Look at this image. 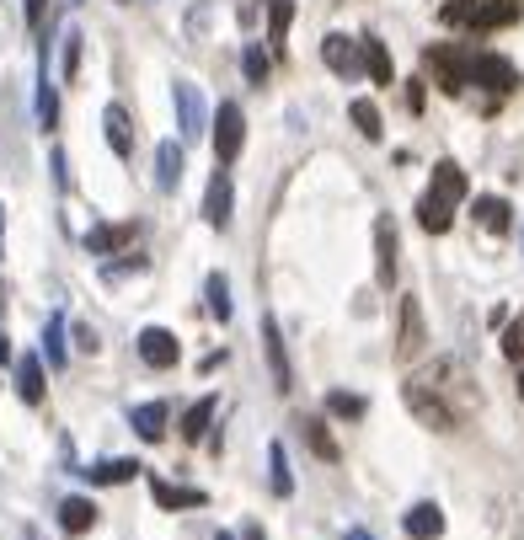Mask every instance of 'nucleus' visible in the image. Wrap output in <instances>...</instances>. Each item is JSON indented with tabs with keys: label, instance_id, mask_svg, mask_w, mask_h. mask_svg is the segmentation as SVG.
Masks as SVG:
<instances>
[{
	"label": "nucleus",
	"instance_id": "nucleus-1",
	"mask_svg": "<svg viewBox=\"0 0 524 540\" xmlns=\"http://www.w3.org/2000/svg\"><path fill=\"white\" fill-rule=\"evenodd\" d=\"M466 198V172H460L455 161H439L434 166V182H428V193L418 198V225L434 230V236H444L455 220V204Z\"/></svg>",
	"mask_w": 524,
	"mask_h": 540
},
{
	"label": "nucleus",
	"instance_id": "nucleus-2",
	"mask_svg": "<svg viewBox=\"0 0 524 540\" xmlns=\"http://www.w3.org/2000/svg\"><path fill=\"white\" fill-rule=\"evenodd\" d=\"M466 86H487V91H498V97H503V91L519 86V75L498 54H460V91H466Z\"/></svg>",
	"mask_w": 524,
	"mask_h": 540
},
{
	"label": "nucleus",
	"instance_id": "nucleus-3",
	"mask_svg": "<svg viewBox=\"0 0 524 540\" xmlns=\"http://www.w3.org/2000/svg\"><path fill=\"white\" fill-rule=\"evenodd\" d=\"M241 145H246V113L236 102H220V113H214V161L230 166L241 156Z\"/></svg>",
	"mask_w": 524,
	"mask_h": 540
},
{
	"label": "nucleus",
	"instance_id": "nucleus-4",
	"mask_svg": "<svg viewBox=\"0 0 524 540\" xmlns=\"http://www.w3.org/2000/svg\"><path fill=\"white\" fill-rule=\"evenodd\" d=\"M172 107H177V134H182V140H204V134H209V107H204V97H198L193 81L172 86Z\"/></svg>",
	"mask_w": 524,
	"mask_h": 540
},
{
	"label": "nucleus",
	"instance_id": "nucleus-5",
	"mask_svg": "<svg viewBox=\"0 0 524 540\" xmlns=\"http://www.w3.org/2000/svg\"><path fill=\"white\" fill-rule=\"evenodd\" d=\"M262 359H268V375H273V391H295V369H289V353H284V332H279V316L262 311Z\"/></svg>",
	"mask_w": 524,
	"mask_h": 540
},
{
	"label": "nucleus",
	"instance_id": "nucleus-6",
	"mask_svg": "<svg viewBox=\"0 0 524 540\" xmlns=\"http://www.w3.org/2000/svg\"><path fill=\"white\" fill-rule=\"evenodd\" d=\"M230 214H236V188H230L225 166H214V177H209V188H204V220L214 230H230Z\"/></svg>",
	"mask_w": 524,
	"mask_h": 540
},
{
	"label": "nucleus",
	"instance_id": "nucleus-7",
	"mask_svg": "<svg viewBox=\"0 0 524 540\" xmlns=\"http://www.w3.org/2000/svg\"><path fill=\"white\" fill-rule=\"evenodd\" d=\"M134 348H140V359L150 369H177V359H182L177 332H166V327H145L140 337H134Z\"/></svg>",
	"mask_w": 524,
	"mask_h": 540
},
{
	"label": "nucleus",
	"instance_id": "nucleus-8",
	"mask_svg": "<svg viewBox=\"0 0 524 540\" xmlns=\"http://www.w3.org/2000/svg\"><path fill=\"white\" fill-rule=\"evenodd\" d=\"M321 59H327V70H332V75L353 81V75L364 70V38L353 43V38H343V33H332L327 43H321Z\"/></svg>",
	"mask_w": 524,
	"mask_h": 540
},
{
	"label": "nucleus",
	"instance_id": "nucleus-9",
	"mask_svg": "<svg viewBox=\"0 0 524 540\" xmlns=\"http://www.w3.org/2000/svg\"><path fill=\"white\" fill-rule=\"evenodd\" d=\"M81 241H86L91 257H113V252H123V246L134 241V220H123V225H91Z\"/></svg>",
	"mask_w": 524,
	"mask_h": 540
},
{
	"label": "nucleus",
	"instance_id": "nucleus-10",
	"mask_svg": "<svg viewBox=\"0 0 524 540\" xmlns=\"http://www.w3.org/2000/svg\"><path fill=\"white\" fill-rule=\"evenodd\" d=\"M145 466L140 460H91L86 471H75V476H86L91 487H123V482H134Z\"/></svg>",
	"mask_w": 524,
	"mask_h": 540
},
{
	"label": "nucleus",
	"instance_id": "nucleus-11",
	"mask_svg": "<svg viewBox=\"0 0 524 540\" xmlns=\"http://www.w3.org/2000/svg\"><path fill=\"white\" fill-rule=\"evenodd\" d=\"M375 279H380L385 289L396 284V225L385 220V214L375 220Z\"/></svg>",
	"mask_w": 524,
	"mask_h": 540
},
{
	"label": "nucleus",
	"instance_id": "nucleus-12",
	"mask_svg": "<svg viewBox=\"0 0 524 540\" xmlns=\"http://www.w3.org/2000/svg\"><path fill=\"white\" fill-rule=\"evenodd\" d=\"M166 418H172V407H166V401H145V407L129 412V428H134L145 444H161V439H166Z\"/></svg>",
	"mask_w": 524,
	"mask_h": 540
},
{
	"label": "nucleus",
	"instance_id": "nucleus-13",
	"mask_svg": "<svg viewBox=\"0 0 524 540\" xmlns=\"http://www.w3.org/2000/svg\"><path fill=\"white\" fill-rule=\"evenodd\" d=\"M102 129H107V145H113V156L118 161H129L134 156V123H129V107H107L102 113Z\"/></svg>",
	"mask_w": 524,
	"mask_h": 540
},
{
	"label": "nucleus",
	"instance_id": "nucleus-14",
	"mask_svg": "<svg viewBox=\"0 0 524 540\" xmlns=\"http://www.w3.org/2000/svg\"><path fill=\"white\" fill-rule=\"evenodd\" d=\"M402 530H407L412 540H439V535H444V508H439V503H412L407 519H402Z\"/></svg>",
	"mask_w": 524,
	"mask_h": 540
},
{
	"label": "nucleus",
	"instance_id": "nucleus-15",
	"mask_svg": "<svg viewBox=\"0 0 524 540\" xmlns=\"http://www.w3.org/2000/svg\"><path fill=\"white\" fill-rule=\"evenodd\" d=\"M38 123H43V129H54V123H59V91L49 81V38H43V54H38Z\"/></svg>",
	"mask_w": 524,
	"mask_h": 540
},
{
	"label": "nucleus",
	"instance_id": "nucleus-16",
	"mask_svg": "<svg viewBox=\"0 0 524 540\" xmlns=\"http://www.w3.org/2000/svg\"><path fill=\"white\" fill-rule=\"evenodd\" d=\"M150 498H156L161 508H204L209 492H198V487H172V482H161V476H150Z\"/></svg>",
	"mask_w": 524,
	"mask_h": 540
},
{
	"label": "nucleus",
	"instance_id": "nucleus-17",
	"mask_svg": "<svg viewBox=\"0 0 524 540\" xmlns=\"http://www.w3.org/2000/svg\"><path fill=\"white\" fill-rule=\"evenodd\" d=\"M91 524H97V503L91 498H65L59 503V530L65 535H86Z\"/></svg>",
	"mask_w": 524,
	"mask_h": 540
},
{
	"label": "nucleus",
	"instance_id": "nucleus-18",
	"mask_svg": "<svg viewBox=\"0 0 524 540\" xmlns=\"http://www.w3.org/2000/svg\"><path fill=\"white\" fill-rule=\"evenodd\" d=\"M17 391H22L27 407H38V401H43V359H38V353H22V359H17Z\"/></svg>",
	"mask_w": 524,
	"mask_h": 540
},
{
	"label": "nucleus",
	"instance_id": "nucleus-19",
	"mask_svg": "<svg viewBox=\"0 0 524 540\" xmlns=\"http://www.w3.org/2000/svg\"><path fill=\"white\" fill-rule=\"evenodd\" d=\"M43 359L49 369H65L70 364V343H65V311L49 316V327H43Z\"/></svg>",
	"mask_w": 524,
	"mask_h": 540
},
{
	"label": "nucleus",
	"instance_id": "nucleus-20",
	"mask_svg": "<svg viewBox=\"0 0 524 540\" xmlns=\"http://www.w3.org/2000/svg\"><path fill=\"white\" fill-rule=\"evenodd\" d=\"M177 182H182V145L166 140V145L156 150V188H161V193H177Z\"/></svg>",
	"mask_w": 524,
	"mask_h": 540
},
{
	"label": "nucleus",
	"instance_id": "nucleus-21",
	"mask_svg": "<svg viewBox=\"0 0 524 540\" xmlns=\"http://www.w3.org/2000/svg\"><path fill=\"white\" fill-rule=\"evenodd\" d=\"M214 407H220L214 396H198L193 407L182 412V439H188V444H198V439H204V434H209V423H214Z\"/></svg>",
	"mask_w": 524,
	"mask_h": 540
},
{
	"label": "nucleus",
	"instance_id": "nucleus-22",
	"mask_svg": "<svg viewBox=\"0 0 524 540\" xmlns=\"http://www.w3.org/2000/svg\"><path fill=\"white\" fill-rule=\"evenodd\" d=\"M268 482H273V492H279V498H289V492H295V471H289V450L279 439L268 444Z\"/></svg>",
	"mask_w": 524,
	"mask_h": 540
},
{
	"label": "nucleus",
	"instance_id": "nucleus-23",
	"mask_svg": "<svg viewBox=\"0 0 524 540\" xmlns=\"http://www.w3.org/2000/svg\"><path fill=\"white\" fill-rule=\"evenodd\" d=\"M418 348H423V316H418V300H402V343H396V353H402V359H412Z\"/></svg>",
	"mask_w": 524,
	"mask_h": 540
},
{
	"label": "nucleus",
	"instance_id": "nucleus-24",
	"mask_svg": "<svg viewBox=\"0 0 524 540\" xmlns=\"http://www.w3.org/2000/svg\"><path fill=\"white\" fill-rule=\"evenodd\" d=\"M204 305H209L214 321H230L236 305H230V279H225V273H209V279H204Z\"/></svg>",
	"mask_w": 524,
	"mask_h": 540
},
{
	"label": "nucleus",
	"instance_id": "nucleus-25",
	"mask_svg": "<svg viewBox=\"0 0 524 540\" xmlns=\"http://www.w3.org/2000/svg\"><path fill=\"white\" fill-rule=\"evenodd\" d=\"M348 118L359 123V134H364V140H380V134H385V123H380V107L369 102V97H353V102H348Z\"/></svg>",
	"mask_w": 524,
	"mask_h": 540
},
{
	"label": "nucleus",
	"instance_id": "nucleus-26",
	"mask_svg": "<svg viewBox=\"0 0 524 540\" xmlns=\"http://www.w3.org/2000/svg\"><path fill=\"white\" fill-rule=\"evenodd\" d=\"M289 22H295V0H268V43L273 49H284Z\"/></svg>",
	"mask_w": 524,
	"mask_h": 540
},
{
	"label": "nucleus",
	"instance_id": "nucleus-27",
	"mask_svg": "<svg viewBox=\"0 0 524 540\" xmlns=\"http://www.w3.org/2000/svg\"><path fill=\"white\" fill-rule=\"evenodd\" d=\"M364 70L375 75L380 86H391V54H385L380 38H364Z\"/></svg>",
	"mask_w": 524,
	"mask_h": 540
},
{
	"label": "nucleus",
	"instance_id": "nucleus-28",
	"mask_svg": "<svg viewBox=\"0 0 524 540\" xmlns=\"http://www.w3.org/2000/svg\"><path fill=\"white\" fill-rule=\"evenodd\" d=\"M268 70H273V59L262 54V43H246V54H241V75H246L252 86H262V81H268Z\"/></svg>",
	"mask_w": 524,
	"mask_h": 540
},
{
	"label": "nucleus",
	"instance_id": "nucleus-29",
	"mask_svg": "<svg viewBox=\"0 0 524 540\" xmlns=\"http://www.w3.org/2000/svg\"><path fill=\"white\" fill-rule=\"evenodd\" d=\"M300 428H305V439H311V450H316L321 460H337V444H332V434H327V423H321V418H305Z\"/></svg>",
	"mask_w": 524,
	"mask_h": 540
},
{
	"label": "nucleus",
	"instance_id": "nucleus-30",
	"mask_svg": "<svg viewBox=\"0 0 524 540\" xmlns=\"http://www.w3.org/2000/svg\"><path fill=\"white\" fill-rule=\"evenodd\" d=\"M327 412H332V418H364L369 401H364V396H348V391H332V396H327Z\"/></svg>",
	"mask_w": 524,
	"mask_h": 540
},
{
	"label": "nucleus",
	"instance_id": "nucleus-31",
	"mask_svg": "<svg viewBox=\"0 0 524 540\" xmlns=\"http://www.w3.org/2000/svg\"><path fill=\"white\" fill-rule=\"evenodd\" d=\"M476 220L487 230H508V204L503 198H476Z\"/></svg>",
	"mask_w": 524,
	"mask_h": 540
},
{
	"label": "nucleus",
	"instance_id": "nucleus-32",
	"mask_svg": "<svg viewBox=\"0 0 524 540\" xmlns=\"http://www.w3.org/2000/svg\"><path fill=\"white\" fill-rule=\"evenodd\" d=\"M81 49H86V38L81 33H65V81L81 75Z\"/></svg>",
	"mask_w": 524,
	"mask_h": 540
},
{
	"label": "nucleus",
	"instance_id": "nucleus-33",
	"mask_svg": "<svg viewBox=\"0 0 524 540\" xmlns=\"http://www.w3.org/2000/svg\"><path fill=\"white\" fill-rule=\"evenodd\" d=\"M503 353H508V359H524V316L514 321V327H508V337H503Z\"/></svg>",
	"mask_w": 524,
	"mask_h": 540
},
{
	"label": "nucleus",
	"instance_id": "nucleus-34",
	"mask_svg": "<svg viewBox=\"0 0 524 540\" xmlns=\"http://www.w3.org/2000/svg\"><path fill=\"white\" fill-rule=\"evenodd\" d=\"M43 11H49V0H27V27H43Z\"/></svg>",
	"mask_w": 524,
	"mask_h": 540
},
{
	"label": "nucleus",
	"instance_id": "nucleus-35",
	"mask_svg": "<svg viewBox=\"0 0 524 540\" xmlns=\"http://www.w3.org/2000/svg\"><path fill=\"white\" fill-rule=\"evenodd\" d=\"M54 177H59V188H70V172H65V150H54Z\"/></svg>",
	"mask_w": 524,
	"mask_h": 540
},
{
	"label": "nucleus",
	"instance_id": "nucleus-36",
	"mask_svg": "<svg viewBox=\"0 0 524 540\" xmlns=\"http://www.w3.org/2000/svg\"><path fill=\"white\" fill-rule=\"evenodd\" d=\"M241 540H268V535H262V524H246V530H241Z\"/></svg>",
	"mask_w": 524,
	"mask_h": 540
},
{
	"label": "nucleus",
	"instance_id": "nucleus-37",
	"mask_svg": "<svg viewBox=\"0 0 524 540\" xmlns=\"http://www.w3.org/2000/svg\"><path fill=\"white\" fill-rule=\"evenodd\" d=\"M348 540H375V535H369V530H359V524H353V530H348Z\"/></svg>",
	"mask_w": 524,
	"mask_h": 540
},
{
	"label": "nucleus",
	"instance_id": "nucleus-38",
	"mask_svg": "<svg viewBox=\"0 0 524 540\" xmlns=\"http://www.w3.org/2000/svg\"><path fill=\"white\" fill-rule=\"evenodd\" d=\"M6 353H11V337H6V332H0V359H6Z\"/></svg>",
	"mask_w": 524,
	"mask_h": 540
},
{
	"label": "nucleus",
	"instance_id": "nucleus-39",
	"mask_svg": "<svg viewBox=\"0 0 524 540\" xmlns=\"http://www.w3.org/2000/svg\"><path fill=\"white\" fill-rule=\"evenodd\" d=\"M214 540H236V535H225V530H220V535H214Z\"/></svg>",
	"mask_w": 524,
	"mask_h": 540
},
{
	"label": "nucleus",
	"instance_id": "nucleus-40",
	"mask_svg": "<svg viewBox=\"0 0 524 540\" xmlns=\"http://www.w3.org/2000/svg\"><path fill=\"white\" fill-rule=\"evenodd\" d=\"M0 230H6V209H0Z\"/></svg>",
	"mask_w": 524,
	"mask_h": 540
},
{
	"label": "nucleus",
	"instance_id": "nucleus-41",
	"mask_svg": "<svg viewBox=\"0 0 524 540\" xmlns=\"http://www.w3.org/2000/svg\"><path fill=\"white\" fill-rule=\"evenodd\" d=\"M519 396H524V380H519Z\"/></svg>",
	"mask_w": 524,
	"mask_h": 540
},
{
	"label": "nucleus",
	"instance_id": "nucleus-42",
	"mask_svg": "<svg viewBox=\"0 0 524 540\" xmlns=\"http://www.w3.org/2000/svg\"><path fill=\"white\" fill-rule=\"evenodd\" d=\"M118 6H129V0H118Z\"/></svg>",
	"mask_w": 524,
	"mask_h": 540
},
{
	"label": "nucleus",
	"instance_id": "nucleus-43",
	"mask_svg": "<svg viewBox=\"0 0 524 540\" xmlns=\"http://www.w3.org/2000/svg\"><path fill=\"white\" fill-rule=\"evenodd\" d=\"M519 540H524V535H519Z\"/></svg>",
	"mask_w": 524,
	"mask_h": 540
}]
</instances>
